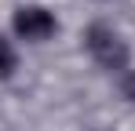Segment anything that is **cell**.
I'll use <instances>...</instances> for the list:
<instances>
[{
	"mask_svg": "<svg viewBox=\"0 0 135 131\" xmlns=\"http://www.w3.org/2000/svg\"><path fill=\"white\" fill-rule=\"evenodd\" d=\"M84 44H88L91 58L102 66V69H110V73H120V69H128V44L120 40V33L106 26V22H91L88 33H84Z\"/></svg>",
	"mask_w": 135,
	"mask_h": 131,
	"instance_id": "cell-1",
	"label": "cell"
},
{
	"mask_svg": "<svg viewBox=\"0 0 135 131\" xmlns=\"http://www.w3.org/2000/svg\"><path fill=\"white\" fill-rule=\"evenodd\" d=\"M120 91H124V98H128V102H135V73H128V77H124Z\"/></svg>",
	"mask_w": 135,
	"mask_h": 131,
	"instance_id": "cell-4",
	"label": "cell"
},
{
	"mask_svg": "<svg viewBox=\"0 0 135 131\" xmlns=\"http://www.w3.org/2000/svg\"><path fill=\"white\" fill-rule=\"evenodd\" d=\"M18 69V55H15V47L0 37V80H7L11 73Z\"/></svg>",
	"mask_w": 135,
	"mask_h": 131,
	"instance_id": "cell-3",
	"label": "cell"
},
{
	"mask_svg": "<svg viewBox=\"0 0 135 131\" xmlns=\"http://www.w3.org/2000/svg\"><path fill=\"white\" fill-rule=\"evenodd\" d=\"M15 33L22 40H37L40 44V40H47L55 33V18L44 7H22V11H15Z\"/></svg>",
	"mask_w": 135,
	"mask_h": 131,
	"instance_id": "cell-2",
	"label": "cell"
}]
</instances>
